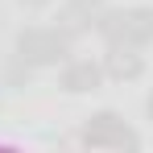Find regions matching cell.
<instances>
[{
    "label": "cell",
    "instance_id": "3957f363",
    "mask_svg": "<svg viewBox=\"0 0 153 153\" xmlns=\"http://www.w3.org/2000/svg\"><path fill=\"white\" fill-rule=\"evenodd\" d=\"M79 141H83L87 149H141L137 128L128 124L120 112H112V108H103V112H95V116H87L83 128H79Z\"/></svg>",
    "mask_w": 153,
    "mask_h": 153
},
{
    "label": "cell",
    "instance_id": "9c48e42d",
    "mask_svg": "<svg viewBox=\"0 0 153 153\" xmlns=\"http://www.w3.org/2000/svg\"><path fill=\"white\" fill-rule=\"evenodd\" d=\"M145 112H149V120H153V91H149V100H145Z\"/></svg>",
    "mask_w": 153,
    "mask_h": 153
},
{
    "label": "cell",
    "instance_id": "7a4b0ae2",
    "mask_svg": "<svg viewBox=\"0 0 153 153\" xmlns=\"http://www.w3.org/2000/svg\"><path fill=\"white\" fill-rule=\"evenodd\" d=\"M71 37L66 33H58L54 25H29L17 33V42H13V54L29 62L33 71H42V66H58V62H66V54H71Z\"/></svg>",
    "mask_w": 153,
    "mask_h": 153
},
{
    "label": "cell",
    "instance_id": "6da1fadb",
    "mask_svg": "<svg viewBox=\"0 0 153 153\" xmlns=\"http://www.w3.org/2000/svg\"><path fill=\"white\" fill-rule=\"evenodd\" d=\"M95 33L108 46H132L145 50L153 42V8L137 4V8H103L95 17Z\"/></svg>",
    "mask_w": 153,
    "mask_h": 153
},
{
    "label": "cell",
    "instance_id": "8992f818",
    "mask_svg": "<svg viewBox=\"0 0 153 153\" xmlns=\"http://www.w3.org/2000/svg\"><path fill=\"white\" fill-rule=\"evenodd\" d=\"M103 8H108V0H62V13L79 17L83 25H91V29H95V17H100Z\"/></svg>",
    "mask_w": 153,
    "mask_h": 153
},
{
    "label": "cell",
    "instance_id": "5b68a950",
    "mask_svg": "<svg viewBox=\"0 0 153 153\" xmlns=\"http://www.w3.org/2000/svg\"><path fill=\"white\" fill-rule=\"evenodd\" d=\"M58 83H62V91H71V95H91V91L103 87V66L91 62V58H75V62L62 66Z\"/></svg>",
    "mask_w": 153,
    "mask_h": 153
},
{
    "label": "cell",
    "instance_id": "52a82bcc",
    "mask_svg": "<svg viewBox=\"0 0 153 153\" xmlns=\"http://www.w3.org/2000/svg\"><path fill=\"white\" fill-rule=\"evenodd\" d=\"M29 79H33V66H29V62H21V58L13 54V62L4 66L0 83H4V87H13V91H25V87H29Z\"/></svg>",
    "mask_w": 153,
    "mask_h": 153
},
{
    "label": "cell",
    "instance_id": "277c9868",
    "mask_svg": "<svg viewBox=\"0 0 153 153\" xmlns=\"http://www.w3.org/2000/svg\"><path fill=\"white\" fill-rule=\"evenodd\" d=\"M103 79H116V83H137L145 75V54L132 50V46H108L103 54Z\"/></svg>",
    "mask_w": 153,
    "mask_h": 153
},
{
    "label": "cell",
    "instance_id": "ba28073f",
    "mask_svg": "<svg viewBox=\"0 0 153 153\" xmlns=\"http://www.w3.org/2000/svg\"><path fill=\"white\" fill-rule=\"evenodd\" d=\"M21 4H25V8H33V13H37V8H46V4H54V0H21Z\"/></svg>",
    "mask_w": 153,
    "mask_h": 153
}]
</instances>
